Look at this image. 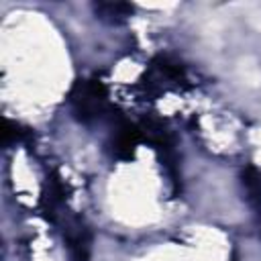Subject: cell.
<instances>
[{"label":"cell","instance_id":"7a4b0ae2","mask_svg":"<svg viewBox=\"0 0 261 261\" xmlns=\"http://www.w3.org/2000/svg\"><path fill=\"white\" fill-rule=\"evenodd\" d=\"M141 139H143V133L137 124L118 120L114 126V137H112V153L118 159L128 161L135 157V151H137V145L141 143Z\"/></svg>","mask_w":261,"mask_h":261},{"label":"cell","instance_id":"8992f818","mask_svg":"<svg viewBox=\"0 0 261 261\" xmlns=\"http://www.w3.org/2000/svg\"><path fill=\"white\" fill-rule=\"evenodd\" d=\"M27 137V130L24 128H20L16 122H12V120H4V128H2V145L4 147H8V145H12V143H18V141H22Z\"/></svg>","mask_w":261,"mask_h":261},{"label":"cell","instance_id":"6da1fadb","mask_svg":"<svg viewBox=\"0 0 261 261\" xmlns=\"http://www.w3.org/2000/svg\"><path fill=\"white\" fill-rule=\"evenodd\" d=\"M71 108L77 120L92 122L106 114V88L98 80L77 82L69 94Z\"/></svg>","mask_w":261,"mask_h":261},{"label":"cell","instance_id":"277c9868","mask_svg":"<svg viewBox=\"0 0 261 261\" xmlns=\"http://www.w3.org/2000/svg\"><path fill=\"white\" fill-rule=\"evenodd\" d=\"M133 4L128 2H96L94 4V12L100 20L108 22V24H120L124 22L130 14H133Z\"/></svg>","mask_w":261,"mask_h":261},{"label":"cell","instance_id":"5b68a950","mask_svg":"<svg viewBox=\"0 0 261 261\" xmlns=\"http://www.w3.org/2000/svg\"><path fill=\"white\" fill-rule=\"evenodd\" d=\"M241 179H243V186H245L249 198L261 204V169L249 165V167L243 171Z\"/></svg>","mask_w":261,"mask_h":261},{"label":"cell","instance_id":"3957f363","mask_svg":"<svg viewBox=\"0 0 261 261\" xmlns=\"http://www.w3.org/2000/svg\"><path fill=\"white\" fill-rule=\"evenodd\" d=\"M65 243L71 261H88L92 253V234L84 224H71L65 230Z\"/></svg>","mask_w":261,"mask_h":261}]
</instances>
